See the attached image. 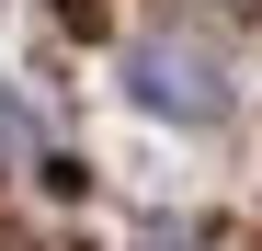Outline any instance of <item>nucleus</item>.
Wrapping results in <instances>:
<instances>
[{
	"label": "nucleus",
	"mask_w": 262,
	"mask_h": 251,
	"mask_svg": "<svg viewBox=\"0 0 262 251\" xmlns=\"http://www.w3.org/2000/svg\"><path fill=\"white\" fill-rule=\"evenodd\" d=\"M125 80H137V103H148V114H183V126H216V114H228L216 57H205V46H171V34L125 57Z\"/></svg>",
	"instance_id": "f257e3e1"
},
{
	"label": "nucleus",
	"mask_w": 262,
	"mask_h": 251,
	"mask_svg": "<svg viewBox=\"0 0 262 251\" xmlns=\"http://www.w3.org/2000/svg\"><path fill=\"white\" fill-rule=\"evenodd\" d=\"M160 251H171V240H160Z\"/></svg>",
	"instance_id": "f03ea898"
}]
</instances>
